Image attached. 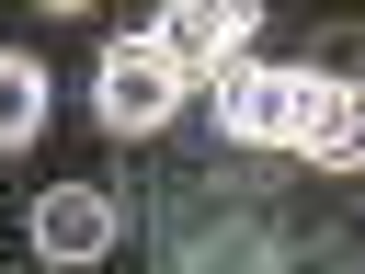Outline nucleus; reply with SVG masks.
I'll use <instances>...</instances> for the list:
<instances>
[{"label": "nucleus", "instance_id": "f257e3e1", "mask_svg": "<svg viewBox=\"0 0 365 274\" xmlns=\"http://www.w3.org/2000/svg\"><path fill=\"white\" fill-rule=\"evenodd\" d=\"M171 103H182V80H171V57H160L148 34L103 46V68H91V114H103L114 137H160V126H171Z\"/></svg>", "mask_w": 365, "mask_h": 274}, {"label": "nucleus", "instance_id": "7ed1b4c3", "mask_svg": "<svg viewBox=\"0 0 365 274\" xmlns=\"http://www.w3.org/2000/svg\"><path fill=\"white\" fill-rule=\"evenodd\" d=\"M251 23H262L251 0H171V11L148 23V46L171 57V80H194V68H228V57L251 46Z\"/></svg>", "mask_w": 365, "mask_h": 274}, {"label": "nucleus", "instance_id": "f03ea898", "mask_svg": "<svg viewBox=\"0 0 365 274\" xmlns=\"http://www.w3.org/2000/svg\"><path fill=\"white\" fill-rule=\"evenodd\" d=\"M285 148L319 160V171H365V80L297 68V126H285Z\"/></svg>", "mask_w": 365, "mask_h": 274}, {"label": "nucleus", "instance_id": "423d86ee", "mask_svg": "<svg viewBox=\"0 0 365 274\" xmlns=\"http://www.w3.org/2000/svg\"><path fill=\"white\" fill-rule=\"evenodd\" d=\"M46 126V68L34 57H0V148H23Z\"/></svg>", "mask_w": 365, "mask_h": 274}, {"label": "nucleus", "instance_id": "39448f33", "mask_svg": "<svg viewBox=\"0 0 365 274\" xmlns=\"http://www.w3.org/2000/svg\"><path fill=\"white\" fill-rule=\"evenodd\" d=\"M34 251H46V263H103V251H114V206H103L91 183H57V194L34 206Z\"/></svg>", "mask_w": 365, "mask_h": 274}, {"label": "nucleus", "instance_id": "20e7f679", "mask_svg": "<svg viewBox=\"0 0 365 274\" xmlns=\"http://www.w3.org/2000/svg\"><path fill=\"white\" fill-rule=\"evenodd\" d=\"M217 126L251 137V148H285V126H297V68L228 57V68H217Z\"/></svg>", "mask_w": 365, "mask_h": 274}]
</instances>
